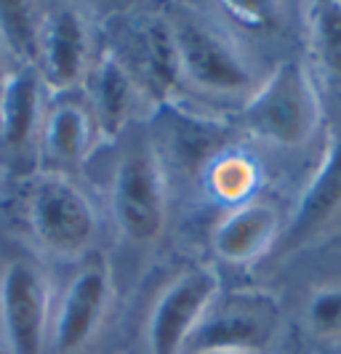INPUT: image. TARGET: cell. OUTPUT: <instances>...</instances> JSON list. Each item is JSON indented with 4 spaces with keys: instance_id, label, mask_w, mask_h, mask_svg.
<instances>
[{
    "instance_id": "obj_1",
    "label": "cell",
    "mask_w": 341,
    "mask_h": 354,
    "mask_svg": "<svg viewBox=\"0 0 341 354\" xmlns=\"http://www.w3.org/2000/svg\"><path fill=\"white\" fill-rule=\"evenodd\" d=\"M237 123L251 136L275 147H302L320 125V99L302 62H280L270 77L251 91Z\"/></svg>"
},
{
    "instance_id": "obj_2",
    "label": "cell",
    "mask_w": 341,
    "mask_h": 354,
    "mask_svg": "<svg viewBox=\"0 0 341 354\" xmlns=\"http://www.w3.org/2000/svg\"><path fill=\"white\" fill-rule=\"evenodd\" d=\"M109 203L115 224L126 240L147 245L163 234L168 221V181L152 144H133L118 160Z\"/></svg>"
},
{
    "instance_id": "obj_3",
    "label": "cell",
    "mask_w": 341,
    "mask_h": 354,
    "mask_svg": "<svg viewBox=\"0 0 341 354\" xmlns=\"http://www.w3.org/2000/svg\"><path fill=\"white\" fill-rule=\"evenodd\" d=\"M280 328V306L267 293L216 299L187 338V354H261Z\"/></svg>"
},
{
    "instance_id": "obj_4",
    "label": "cell",
    "mask_w": 341,
    "mask_h": 354,
    "mask_svg": "<svg viewBox=\"0 0 341 354\" xmlns=\"http://www.w3.org/2000/svg\"><path fill=\"white\" fill-rule=\"evenodd\" d=\"M27 224L54 256H80L96 237L99 218L86 192L62 174H43L27 192Z\"/></svg>"
},
{
    "instance_id": "obj_5",
    "label": "cell",
    "mask_w": 341,
    "mask_h": 354,
    "mask_svg": "<svg viewBox=\"0 0 341 354\" xmlns=\"http://www.w3.org/2000/svg\"><path fill=\"white\" fill-rule=\"evenodd\" d=\"M0 328L11 354H43L51 336V285L27 259H14L0 272Z\"/></svg>"
},
{
    "instance_id": "obj_6",
    "label": "cell",
    "mask_w": 341,
    "mask_h": 354,
    "mask_svg": "<svg viewBox=\"0 0 341 354\" xmlns=\"http://www.w3.org/2000/svg\"><path fill=\"white\" fill-rule=\"evenodd\" d=\"M179 51L181 77L211 93H243L251 88L253 72L230 37L198 19H171Z\"/></svg>"
},
{
    "instance_id": "obj_7",
    "label": "cell",
    "mask_w": 341,
    "mask_h": 354,
    "mask_svg": "<svg viewBox=\"0 0 341 354\" xmlns=\"http://www.w3.org/2000/svg\"><path fill=\"white\" fill-rule=\"evenodd\" d=\"M221 280L211 266H190L163 288L147 317L149 354H181L190 333L219 299Z\"/></svg>"
},
{
    "instance_id": "obj_8",
    "label": "cell",
    "mask_w": 341,
    "mask_h": 354,
    "mask_svg": "<svg viewBox=\"0 0 341 354\" xmlns=\"http://www.w3.org/2000/svg\"><path fill=\"white\" fill-rule=\"evenodd\" d=\"M112 301V274L102 256L75 272L51 322V344L59 354H75L96 338Z\"/></svg>"
},
{
    "instance_id": "obj_9",
    "label": "cell",
    "mask_w": 341,
    "mask_h": 354,
    "mask_svg": "<svg viewBox=\"0 0 341 354\" xmlns=\"http://www.w3.org/2000/svg\"><path fill=\"white\" fill-rule=\"evenodd\" d=\"M89 27L72 6L43 14L37 72L54 91H72L89 75Z\"/></svg>"
},
{
    "instance_id": "obj_10",
    "label": "cell",
    "mask_w": 341,
    "mask_h": 354,
    "mask_svg": "<svg viewBox=\"0 0 341 354\" xmlns=\"http://www.w3.org/2000/svg\"><path fill=\"white\" fill-rule=\"evenodd\" d=\"M341 213V131L328 136L323 158L299 197L296 213L283 237V248H299L306 237L317 234Z\"/></svg>"
},
{
    "instance_id": "obj_11",
    "label": "cell",
    "mask_w": 341,
    "mask_h": 354,
    "mask_svg": "<svg viewBox=\"0 0 341 354\" xmlns=\"http://www.w3.org/2000/svg\"><path fill=\"white\" fill-rule=\"evenodd\" d=\"M280 216L270 203L246 200L216 224L211 243L216 256L227 264H251L275 245Z\"/></svg>"
},
{
    "instance_id": "obj_12",
    "label": "cell",
    "mask_w": 341,
    "mask_h": 354,
    "mask_svg": "<svg viewBox=\"0 0 341 354\" xmlns=\"http://www.w3.org/2000/svg\"><path fill=\"white\" fill-rule=\"evenodd\" d=\"M43 123V77L37 67L8 72L0 91V139L11 149H24Z\"/></svg>"
},
{
    "instance_id": "obj_13",
    "label": "cell",
    "mask_w": 341,
    "mask_h": 354,
    "mask_svg": "<svg viewBox=\"0 0 341 354\" xmlns=\"http://www.w3.org/2000/svg\"><path fill=\"white\" fill-rule=\"evenodd\" d=\"M91 115L102 136H118L128 123L136 83L118 53L107 51L91 72Z\"/></svg>"
},
{
    "instance_id": "obj_14",
    "label": "cell",
    "mask_w": 341,
    "mask_h": 354,
    "mask_svg": "<svg viewBox=\"0 0 341 354\" xmlns=\"http://www.w3.org/2000/svg\"><path fill=\"white\" fill-rule=\"evenodd\" d=\"M133 32H136L133 51H136L139 72H142L147 88L152 91L158 99H163L176 88L181 80L179 51H176L171 19L144 17Z\"/></svg>"
},
{
    "instance_id": "obj_15",
    "label": "cell",
    "mask_w": 341,
    "mask_h": 354,
    "mask_svg": "<svg viewBox=\"0 0 341 354\" xmlns=\"http://www.w3.org/2000/svg\"><path fill=\"white\" fill-rule=\"evenodd\" d=\"M96 133L99 131L93 123V115H91L89 104H83V102L64 99L43 112V123H40L43 152L54 162H62V165L83 162L91 152Z\"/></svg>"
},
{
    "instance_id": "obj_16",
    "label": "cell",
    "mask_w": 341,
    "mask_h": 354,
    "mask_svg": "<svg viewBox=\"0 0 341 354\" xmlns=\"http://www.w3.org/2000/svg\"><path fill=\"white\" fill-rule=\"evenodd\" d=\"M43 14L27 0H0V51L11 53L21 67H37Z\"/></svg>"
},
{
    "instance_id": "obj_17",
    "label": "cell",
    "mask_w": 341,
    "mask_h": 354,
    "mask_svg": "<svg viewBox=\"0 0 341 354\" xmlns=\"http://www.w3.org/2000/svg\"><path fill=\"white\" fill-rule=\"evenodd\" d=\"M309 21V46L317 64L341 80V0H320L312 3L306 11Z\"/></svg>"
},
{
    "instance_id": "obj_18",
    "label": "cell",
    "mask_w": 341,
    "mask_h": 354,
    "mask_svg": "<svg viewBox=\"0 0 341 354\" xmlns=\"http://www.w3.org/2000/svg\"><path fill=\"white\" fill-rule=\"evenodd\" d=\"M259 181V171L243 155H221L208 165V187L224 203H246Z\"/></svg>"
},
{
    "instance_id": "obj_19",
    "label": "cell",
    "mask_w": 341,
    "mask_h": 354,
    "mask_svg": "<svg viewBox=\"0 0 341 354\" xmlns=\"http://www.w3.org/2000/svg\"><path fill=\"white\" fill-rule=\"evenodd\" d=\"M306 322L312 333L325 338L341 336V283L317 288L306 301Z\"/></svg>"
},
{
    "instance_id": "obj_20",
    "label": "cell",
    "mask_w": 341,
    "mask_h": 354,
    "mask_svg": "<svg viewBox=\"0 0 341 354\" xmlns=\"http://www.w3.org/2000/svg\"><path fill=\"white\" fill-rule=\"evenodd\" d=\"M224 8H230V14L251 30L270 27L272 19H275V11H272L275 6L272 3H259V0H234V3H224Z\"/></svg>"
},
{
    "instance_id": "obj_21",
    "label": "cell",
    "mask_w": 341,
    "mask_h": 354,
    "mask_svg": "<svg viewBox=\"0 0 341 354\" xmlns=\"http://www.w3.org/2000/svg\"><path fill=\"white\" fill-rule=\"evenodd\" d=\"M6 77H8V70H6V64H3V51H0V91H3V83H6Z\"/></svg>"
}]
</instances>
